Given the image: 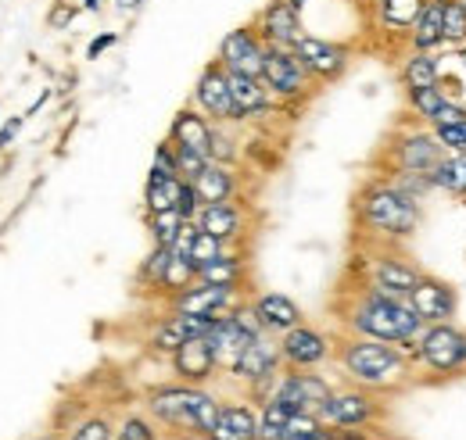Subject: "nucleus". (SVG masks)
I'll return each mask as SVG.
<instances>
[{
	"mask_svg": "<svg viewBox=\"0 0 466 440\" xmlns=\"http://www.w3.org/2000/svg\"><path fill=\"white\" fill-rule=\"evenodd\" d=\"M345 330L355 336H373V340L395 344L406 355H416L427 323L412 312L406 297H391V294H380L373 286H362L345 308Z\"/></svg>",
	"mask_w": 466,
	"mask_h": 440,
	"instance_id": "obj_1",
	"label": "nucleus"
},
{
	"mask_svg": "<svg viewBox=\"0 0 466 440\" xmlns=\"http://www.w3.org/2000/svg\"><path fill=\"white\" fill-rule=\"evenodd\" d=\"M334 365L351 386L362 390H391V386L406 384L412 358L402 347L373 340V336H341L338 351H334Z\"/></svg>",
	"mask_w": 466,
	"mask_h": 440,
	"instance_id": "obj_2",
	"label": "nucleus"
},
{
	"mask_svg": "<svg viewBox=\"0 0 466 440\" xmlns=\"http://www.w3.org/2000/svg\"><path fill=\"white\" fill-rule=\"evenodd\" d=\"M147 412L158 426H169L176 434H190V437H212L223 401L208 390V386L194 384H162L155 390H147Z\"/></svg>",
	"mask_w": 466,
	"mask_h": 440,
	"instance_id": "obj_3",
	"label": "nucleus"
},
{
	"mask_svg": "<svg viewBox=\"0 0 466 440\" xmlns=\"http://www.w3.org/2000/svg\"><path fill=\"white\" fill-rule=\"evenodd\" d=\"M359 229L373 240L395 244V240H409L420 225V201L409 197L402 186H395V179H373L362 186L359 205Z\"/></svg>",
	"mask_w": 466,
	"mask_h": 440,
	"instance_id": "obj_4",
	"label": "nucleus"
},
{
	"mask_svg": "<svg viewBox=\"0 0 466 440\" xmlns=\"http://www.w3.org/2000/svg\"><path fill=\"white\" fill-rule=\"evenodd\" d=\"M412 365H423L427 373L438 376H452L466 369V333L452 323H438L427 326L420 336V347L412 355Z\"/></svg>",
	"mask_w": 466,
	"mask_h": 440,
	"instance_id": "obj_5",
	"label": "nucleus"
},
{
	"mask_svg": "<svg viewBox=\"0 0 466 440\" xmlns=\"http://www.w3.org/2000/svg\"><path fill=\"white\" fill-rule=\"evenodd\" d=\"M262 333L266 330H262V323H258L251 301H240L227 315H219V319L212 323V330H208V340H212L216 358H219V373H230L233 362L240 358V351H244L255 336H262Z\"/></svg>",
	"mask_w": 466,
	"mask_h": 440,
	"instance_id": "obj_6",
	"label": "nucleus"
},
{
	"mask_svg": "<svg viewBox=\"0 0 466 440\" xmlns=\"http://www.w3.org/2000/svg\"><path fill=\"white\" fill-rule=\"evenodd\" d=\"M323 419L327 430H366L380 419V401L373 397V390H362V386H334V394L319 405L316 412Z\"/></svg>",
	"mask_w": 466,
	"mask_h": 440,
	"instance_id": "obj_7",
	"label": "nucleus"
},
{
	"mask_svg": "<svg viewBox=\"0 0 466 440\" xmlns=\"http://www.w3.org/2000/svg\"><path fill=\"white\" fill-rule=\"evenodd\" d=\"M277 344H280L284 369H319V365L334 362V351H338V340L330 333H323L319 326H309V323L277 336Z\"/></svg>",
	"mask_w": 466,
	"mask_h": 440,
	"instance_id": "obj_8",
	"label": "nucleus"
},
{
	"mask_svg": "<svg viewBox=\"0 0 466 440\" xmlns=\"http://www.w3.org/2000/svg\"><path fill=\"white\" fill-rule=\"evenodd\" d=\"M262 83L269 86V94L280 105H294V101H305L309 97V90H312L316 79L305 72V65L298 61L294 51L269 47L266 51V65H262Z\"/></svg>",
	"mask_w": 466,
	"mask_h": 440,
	"instance_id": "obj_9",
	"label": "nucleus"
},
{
	"mask_svg": "<svg viewBox=\"0 0 466 440\" xmlns=\"http://www.w3.org/2000/svg\"><path fill=\"white\" fill-rule=\"evenodd\" d=\"M190 105L201 111L205 118L212 122H237V105H233V90H230V72L219 65V61H208L194 83V94H190Z\"/></svg>",
	"mask_w": 466,
	"mask_h": 440,
	"instance_id": "obj_10",
	"label": "nucleus"
},
{
	"mask_svg": "<svg viewBox=\"0 0 466 440\" xmlns=\"http://www.w3.org/2000/svg\"><path fill=\"white\" fill-rule=\"evenodd\" d=\"M330 394H334V384L323 373H316V369H284L277 376V386H273L269 401H280L291 412H319V405Z\"/></svg>",
	"mask_w": 466,
	"mask_h": 440,
	"instance_id": "obj_11",
	"label": "nucleus"
},
{
	"mask_svg": "<svg viewBox=\"0 0 466 440\" xmlns=\"http://www.w3.org/2000/svg\"><path fill=\"white\" fill-rule=\"evenodd\" d=\"M244 297H240V286H216V283H190L187 290H179L169 297V312L179 315H201V319H219L227 315L230 308H237Z\"/></svg>",
	"mask_w": 466,
	"mask_h": 440,
	"instance_id": "obj_12",
	"label": "nucleus"
},
{
	"mask_svg": "<svg viewBox=\"0 0 466 440\" xmlns=\"http://www.w3.org/2000/svg\"><path fill=\"white\" fill-rule=\"evenodd\" d=\"M294 55L305 65V72L316 79V83H334L349 72L351 65V47L345 44H334V40H323V36H312L305 33L298 44H294Z\"/></svg>",
	"mask_w": 466,
	"mask_h": 440,
	"instance_id": "obj_13",
	"label": "nucleus"
},
{
	"mask_svg": "<svg viewBox=\"0 0 466 440\" xmlns=\"http://www.w3.org/2000/svg\"><path fill=\"white\" fill-rule=\"evenodd\" d=\"M441 158H445V147H441L434 129H420L416 125V129L399 133L395 144H391V162H395L399 172H423V175H431L434 168L441 165Z\"/></svg>",
	"mask_w": 466,
	"mask_h": 440,
	"instance_id": "obj_14",
	"label": "nucleus"
},
{
	"mask_svg": "<svg viewBox=\"0 0 466 440\" xmlns=\"http://www.w3.org/2000/svg\"><path fill=\"white\" fill-rule=\"evenodd\" d=\"M266 40L258 36L255 25H240L230 29L223 40H219V55L216 61L227 68V72H244V75H258L262 79V65H266Z\"/></svg>",
	"mask_w": 466,
	"mask_h": 440,
	"instance_id": "obj_15",
	"label": "nucleus"
},
{
	"mask_svg": "<svg viewBox=\"0 0 466 440\" xmlns=\"http://www.w3.org/2000/svg\"><path fill=\"white\" fill-rule=\"evenodd\" d=\"M258 36L266 40V47H280V51H294V44L305 36V22H301V11L291 7L288 0H269L255 22Z\"/></svg>",
	"mask_w": 466,
	"mask_h": 440,
	"instance_id": "obj_16",
	"label": "nucleus"
},
{
	"mask_svg": "<svg viewBox=\"0 0 466 440\" xmlns=\"http://www.w3.org/2000/svg\"><path fill=\"white\" fill-rule=\"evenodd\" d=\"M280 369H284V362H280V344H277L273 333H262V336H255V340L240 351V358L233 362V369L227 376H233L237 384L251 386V384H258V380H266V376H277Z\"/></svg>",
	"mask_w": 466,
	"mask_h": 440,
	"instance_id": "obj_17",
	"label": "nucleus"
},
{
	"mask_svg": "<svg viewBox=\"0 0 466 440\" xmlns=\"http://www.w3.org/2000/svg\"><path fill=\"white\" fill-rule=\"evenodd\" d=\"M409 305H412V312H416L427 326L452 323V315H456V286H449V283L438 279V275H420V283H416L412 294H409Z\"/></svg>",
	"mask_w": 466,
	"mask_h": 440,
	"instance_id": "obj_18",
	"label": "nucleus"
},
{
	"mask_svg": "<svg viewBox=\"0 0 466 440\" xmlns=\"http://www.w3.org/2000/svg\"><path fill=\"white\" fill-rule=\"evenodd\" d=\"M212 323H216V319H201V315H179V312H169L162 323H155V330L147 333V347H151L155 355L173 358V355L183 347V344H187V340H194V336H208Z\"/></svg>",
	"mask_w": 466,
	"mask_h": 440,
	"instance_id": "obj_19",
	"label": "nucleus"
},
{
	"mask_svg": "<svg viewBox=\"0 0 466 440\" xmlns=\"http://www.w3.org/2000/svg\"><path fill=\"white\" fill-rule=\"evenodd\" d=\"M169 362H173V373L179 384L205 386L212 376H219V358H216V347H212L208 336L187 340Z\"/></svg>",
	"mask_w": 466,
	"mask_h": 440,
	"instance_id": "obj_20",
	"label": "nucleus"
},
{
	"mask_svg": "<svg viewBox=\"0 0 466 440\" xmlns=\"http://www.w3.org/2000/svg\"><path fill=\"white\" fill-rule=\"evenodd\" d=\"M230 90H233V105H237V122H240V125H244V122L269 118V115L277 111V105H280L258 75L230 72Z\"/></svg>",
	"mask_w": 466,
	"mask_h": 440,
	"instance_id": "obj_21",
	"label": "nucleus"
},
{
	"mask_svg": "<svg viewBox=\"0 0 466 440\" xmlns=\"http://www.w3.org/2000/svg\"><path fill=\"white\" fill-rule=\"evenodd\" d=\"M251 308H255L262 330L273 333V336H284L288 330H294V326L305 323L301 305H298L294 297H288V294H280V290H266V294L251 297Z\"/></svg>",
	"mask_w": 466,
	"mask_h": 440,
	"instance_id": "obj_22",
	"label": "nucleus"
},
{
	"mask_svg": "<svg viewBox=\"0 0 466 440\" xmlns=\"http://www.w3.org/2000/svg\"><path fill=\"white\" fill-rule=\"evenodd\" d=\"M420 269L402 262L399 255H377L373 258V269L366 275V286L380 290V294H391V297H406L412 294V286L420 283Z\"/></svg>",
	"mask_w": 466,
	"mask_h": 440,
	"instance_id": "obj_23",
	"label": "nucleus"
},
{
	"mask_svg": "<svg viewBox=\"0 0 466 440\" xmlns=\"http://www.w3.org/2000/svg\"><path fill=\"white\" fill-rule=\"evenodd\" d=\"M194 222H198L205 233L219 236L227 247H237V244L244 240V233H248V215H244V205H237V201L205 205V208L198 212V219H194Z\"/></svg>",
	"mask_w": 466,
	"mask_h": 440,
	"instance_id": "obj_24",
	"label": "nucleus"
},
{
	"mask_svg": "<svg viewBox=\"0 0 466 440\" xmlns=\"http://www.w3.org/2000/svg\"><path fill=\"white\" fill-rule=\"evenodd\" d=\"M212 125H216L212 118H205L194 105H187V108H179L173 115L169 140H173L176 147H190L198 155H208V147H212Z\"/></svg>",
	"mask_w": 466,
	"mask_h": 440,
	"instance_id": "obj_25",
	"label": "nucleus"
},
{
	"mask_svg": "<svg viewBox=\"0 0 466 440\" xmlns=\"http://www.w3.org/2000/svg\"><path fill=\"white\" fill-rule=\"evenodd\" d=\"M208 440H258V408L251 401H223L219 423Z\"/></svg>",
	"mask_w": 466,
	"mask_h": 440,
	"instance_id": "obj_26",
	"label": "nucleus"
},
{
	"mask_svg": "<svg viewBox=\"0 0 466 440\" xmlns=\"http://www.w3.org/2000/svg\"><path fill=\"white\" fill-rule=\"evenodd\" d=\"M409 51H438L445 47V0H427L416 25L409 29Z\"/></svg>",
	"mask_w": 466,
	"mask_h": 440,
	"instance_id": "obj_27",
	"label": "nucleus"
},
{
	"mask_svg": "<svg viewBox=\"0 0 466 440\" xmlns=\"http://www.w3.org/2000/svg\"><path fill=\"white\" fill-rule=\"evenodd\" d=\"M194 190L201 197V205H223V201H237V190H240V179L233 165H219V162H208L205 172L194 179Z\"/></svg>",
	"mask_w": 466,
	"mask_h": 440,
	"instance_id": "obj_28",
	"label": "nucleus"
},
{
	"mask_svg": "<svg viewBox=\"0 0 466 440\" xmlns=\"http://www.w3.org/2000/svg\"><path fill=\"white\" fill-rule=\"evenodd\" d=\"M183 183L187 179H179V175L147 172V183H144V208H147V215L151 212H176L179 197H183Z\"/></svg>",
	"mask_w": 466,
	"mask_h": 440,
	"instance_id": "obj_29",
	"label": "nucleus"
},
{
	"mask_svg": "<svg viewBox=\"0 0 466 440\" xmlns=\"http://www.w3.org/2000/svg\"><path fill=\"white\" fill-rule=\"evenodd\" d=\"M399 79L406 90H423V86H441V65L434 51H409V57L399 68Z\"/></svg>",
	"mask_w": 466,
	"mask_h": 440,
	"instance_id": "obj_30",
	"label": "nucleus"
},
{
	"mask_svg": "<svg viewBox=\"0 0 466 440\" xmlns=\"http://www.w3.org/2000/svg\"><path fill=\"white\" fill-rule=\"evenodd\" d=\"M373 4V15L380 22V29H391V33H406L416 25L420 11L427 0H370Z\"/></svg>",
	"mask_w": 466,
	"mask_h": 440,
	"instance_id": "obj_31",
	"label": "nucleus"
},
{
	"mask_svg": "<svg viewBox=\"0 0 466 440\" xmlns=\"http://www.w3.org/2000/svg\"><path fill=\"white\" fill-rule=\"evenodd\" d=\"M248 275V258L240 251H227L223 258H216L212 265H201L198 269V279L201 283H216V286H240Z\"/></svg>",
	"mask_w": 466,
	"mask_h": 440,
	"instance_id": "obj_32",
	"label": "nucleus"
},
{
	"mask_svg": "<svg viewBox=\"0 0 466 440\" xmlns=\"http://www.w3.org/2000/svg\"><path fill=\"white\" fill-rule=\"evenodd\" d=\"M431 183H434V190H449V194L466 197V155H445L441 165L431 172Z\"/></svg>",
	"mask_w": 466,
	"mask_h": 440,
	"instance_id": "obj_33",
	"label": "nucleus"
},
{
	"mask_svg": "<svg viewBox=\"0 0 466 440\" xmlns=\"http://www.w3.org/2000/svg\"><path fill=\"white\" fill-rule=\"evenodd\" d=\"M169 262H173V247H151L147 251V258L140 262V269H137V283L144 286V290H162V279H166V269H169Z\"/></svg>",
	"mask_w": 466,
	"mask_h": 440,
	"instance_id": "obj_34",
	"label": "nucleus"
},
{
	"mask_svg": "<svg viewBox=\"0 0 466 440\" xmlns=\"http://www.w3.org/2000/svg\"><path fill=\"white\" fill-rule=\"evenodd\" d=\"M406 101H409V111L420 118V122H434V115L445 108V101H449V94L441 90V86H423V90H406Z\"/></svg>",
	"mask_w": 466,
	"mask_h": 440,
	"instance_id": "obj_35",
	"label": "nucleus"
},
{
	"mask_svg": "<svg viewBox=\"0 0 466 440\" xmlns=\"http://www.w3.org/2000/svg\"><path fill=\"white\" fill-rule=\"evenodd\" d=\"M208 158L219 162V165H233V162L240 158L233 122H216V125H212V147H208Z\"/></svg>",
	"mask_w": 466,
	"mask_h": 440,
	"instance_id": "obj_36",
	"label": "nucleus"
},
{
	"mask_svg": "<svg viewBox=\"0 0 466 440\" xmlns=\"http://www.w3.org/2000/svg\"><path fill=\"white\" fill-rule=\"evenodd\" d=\"M291 408L280 401H266L258 408V440H284V426H288Z\"/></svg>",
	"mask_w": 466,
	"mask_h": 440,
	"instance_id": "obj_37",
	"label": "nucleus"
},
{
	"mask_svg": "<svg viewBox=\"0 0 466 440\" xmlns=\"http://www.w3.org/2000/svg\"><path fill=\"white\" fill-rule=\"evenodd\" d=\"M183 225H187V219L179 212H151L147 215V233H151V240L158 247H173Z\"/></svg>",
	"mask_w": 466,
	"mask_h": 440,
	"instance_id": "obj_38",
	"label": "nucleus"
},
{
	"mask_svg": "<svg viewBox=\"0 0 466 440\" xmlns=\"http://www.w3.org/2000/svg\"><path fill=\"white\" fill-rule=\"evenodd\" d=\"M190 283H198V265L190 258H183V255H173V262L166 269V279H162V294L173 297L179 290H187Z\"/></svg>",
	"mask_w": 466,
	"mask_h": 440,
	"instance_id": "obj_39",
	"label": "nucleus"
},
{
	"mask_svg": "<svg viewBox=\"0 0 466 440\" xmlns=\"http://www.w3.org/2000/svg\"><path fill=\"white\" fill-rule=\"evenodd\" d=\"M230 247L219 240V236H212V233H205L201 225H198V236H194V244H190V262L201 269V265H212L216 258H223Z\"/></svg>",
	"mask_w": 466,
	"mask_h": 440,
	"instance_id": "obj_40",
	"label": "nucleus"
},
{
	"mask_svg": "<svg viewBox=\"0 0 466 440\" xmlns=\"http://www.w3.org/2000/svg\"><path fill=\"white\" fill-rule=\"evenodd\" d=\"M445 44L466 47V0H445Z\"/></svg>",
	"mask_w": 466,
	"mask_h": 440,
	"instance_id": "obj_41",
	"label": "nucleus"
},
{
	"mask_svg": "<svg viewBox=\"0 0 466 440\" xmlns=\"http://www.w3.org/2000/svg\"><path fill=\"white\" fill-rule=\"evenodd\" d=\"M68 440H116V423L108 415H86L72 426Z\"/></svg>",
	"mask_w": 466,
	"mask_h": 440,
	"instance_id": "obj_42",
	"label": "nucleus"
},
{
	"mask_svg": "<svg viewBox=\"0 0 466 440\" xmlns=\"http://www.w3.org/2000/svg\"><path fill=\"white\" fill-rule=\"evenodd\" d=\"M319 430H327V426H323V419L316 412H291L288 426H284V440H309Z\"/></svg>",
	"mask_w": 466,
	"mask_h": 440,
	"instance_id": "obj_43",
	"label": "nucleus"
},
{
	"mask_svg": "<svg viewBox=\"0 0 466 440\" xmlns=\"http://www.w3.org/2000/svg\"><path fill=\"white\" fill-rule=\"evenodd\" d=\"M116 440H158L155 419H144V415H126V419L116 426Z\"/></svg>",
	"mask_w": 466,
	"mask_h": 440,
	"instance_id": "obj_44",
	"label": "nucleus"
},
{
	"mask_svg": "<svg viewBox=\"0 0 466 440\" xmlns=\"http://www.w3.org/2000/svg\"><path fill=\"white\" fill-rule=\"evenodd\" d=\"M208 162H212L208 155H198L190 147H176V168H179V179H187V183H194Z\"/></svg>",
	"mask_w": 466,
	"mask_h": 440,
	"instance_id": "obj_45",
	"label": "nucleus"
},
{
	"mask_svg": "<svg viewBox=\"0 0 466 440\" xmlns=\"http://www.w3.org/2000/svg\"><path fill=\"white\" fill-rule=\"evenodd\" d=\"M445 155H466V122H452V125H438L434 129Z\"/></svg>",
	"mask_w": 466,
	"mask_h": 440,
	"instance_id": "obj_46",
	"label": "nucleus"
},
{
	"mask_svg": "<svg viewBox=\"0 0 466 440\" xmlns=\"http://www.w3.org/2000/svg\"><path fill=\"white\" fill-rule=\"evenodd\" d=\"M391 179H395V186H402L409 197H416V201H420L427 190H434L431 175H423V172H395Z\"/></svg>",
	"mask_w": 466,
	"mask_h": 440,
	"instance_id": "obj_47",
	"label": "nucleus"
},
{
	"mask_svg": "<svg viewBox=\"0 0 466 440\" xmlns=\"http://www.w3.org/2000/svg\"><path fill=\"white\" fill-rule=\"evenodd\" d=\"M151 172H158V175H179V168H176V144L169 140V136H166V140L155 147Z\"/></svg>",
	"mask_w": 466,
	"mask_h": 440,
	"instance_id": "obj_48",
	"label": "nucleus"
},
{
	"mask_svg": "<svg viewBox=\"0 0 466 440\" xmlns=\"http://www.w3.org/2000/svg\"><path fill=\"white\" fill-rule=\"evenodd\" d=\"M76 15H79V4H72V0H55V7L47 11V25H51V29H65Z\"/></svg>",
	"mask_w": 466,
	"mask_h": 440,
	"instance_id": "obj_49",
	"label": "nucleus"
},
{
	"mask_svg": "<svg viewBox=\"0 0 466 440\" xmlns=\"http://www.w3.org/2000/svg\"><path fill=\"white\" fill-rule=\"evenodd\" d=\"M201 208H205V205H201V197H198L194 183H183V197H179V208H176V212H179V215H183L187 222H194Z\"/></svg>",
	"mask_w": 466,
	"mask_h": 440,
	"instance_id": "obj_50",
	"label": "nucleus"
},
{
	"mask_svg": "<svg viewBox=\"0 0 466 440\" xmlns=\"http://www.w3.org/2000/svg\"><path fill=\"white\" fill-rule=\"evenodd\" d=\"M22 122H25V115H15V118H7V122H0V151H7V147L15 144V136H18V129H22Z\"/></svg>",
	"mask_w": 466,
	"mask_h": 440,
	"instance_id": "obj_51",
	"label": "nucleus"
},
{
	"mask_svg": "<svg viewBox=\"0 0 466 440\" xmlns=\"http://www.w3.org/2000/svg\"><path fill=\"white\" fill-rule=\"evenodd\" d=\"M116 44H118L116 33H101V36H94V40H90V47H86V57H101L105 51H108V47H116Z\"/></svg>",
	"mask_w": 466,
	"mask_h": 440,
	"instance_id": "obj_52",
	"label": "nucleus"
},
{
	"mask_svg": "<svg viewBox=\"0 0 466 440\" xmlns=\"http://www.w3.org/2000/svg\"><path fill=\"white\" fill-rule=\"evenodd\" d=\"M334 437L338 440H370L362 430H334Z\"/></svg>",
	"mask_w": 466,
	"mask_h": 440,
	"instance_id": "obj_53",
	"label": "nucleus"
},
{
	"mask_svg": "<svg viewBox=\"0 0 466 440\" xmlns=\"http://www.w3.org/2000/svg\"><path fill=\"white\" fill-rule=\"evenodd\" d=\"M140 4H144V0H116V7H118V11H137Z\"/></svg>",
	"mask_w": 466,
	"mask_h": 440,
	"instance_id": "obj_54",
	"label": "nucleus"
},
{
	"mask_svg": "<svg viewBox=\"0 0 466 440\" xmlns=\"http://www.w3.org/2000/svg\"><path fill=\"white\" fill-rule=\"evenodd\" d=\"M309 440H338V437H334V430H319V434H312Z\"/></svg>",
	"mask_w": 466,
	"mask_h": 440,
	"instance_id": "obj_55",
	"label": "nucleus"
},
{
	"mask_svg": "<svg viewBox=\"0 0 466 440\" xmlns=\"http://www.w3.org/2000/svg\"><path fill=\"white\" fill-rule=\"evenodd\" d=\"M83 11H101V0H86V4H83Z\"/></svg>",
	"mask_w": 466,
	"mask_h": 440,
	"instance_id": "obj_56",
	"label": "nucleus"
},
{
	"mask_svg": "<svg viewBox=\"0 0 466 440\" xmlns=\"http://www.w3.org/2000/svg\"><path fill=\"white\" fill-rule=\"evenodd\" d=\"M288 4H291V7H298V11H305V7L312 4V0H288Z\"/></svg>",
	"mask_w": 466,
	"mask_h": 440,
	"instance_id": "obj_57",
	"label": "nucleus"
},
{
	"mask_svg": "<svg viewBox=\"0 0 466 440\" xmlns=\"http://www.w3.org/2000/svg\"><path fill=\"white\" fill-rule=\"evenodd\" d=\"M36 440H61L58 434H44V437H36Z\"/></svg>",
	"mask_w": 466,
	"mask_h": 440,
	"instance_id": "obj_58",
	"label": "nucleus"
},
{
	"mask_svg": "<svg viewBox=\"0 0 466 440\" xmlns=\"http://www.w3.org/2000/svg\"><path fill=\"white\" fill-rule=\"evenodd\" d=\"M460 61H463V68H466V47H460Z\"/></svg>",
	"mask_w": 466,
	"mask_h": 440,
	"instance_id": "obj_59",
	"label": "nucleus"
},
{
	"mask_svg": "<svg viewBox=\"0 0 466 440\" xmlns=\"http://www.w3.org/2000/svg\"><path fill=\"white\" fill-rule=\"evenodd\" d=\"M345 4H366V0H345Z\"/></svg>",
	"mask_w": 466,
	"mask_h": 440,
	"instance_id": "obj_60",
	"label": "nucleus"
}]
</instances>
